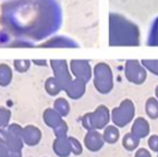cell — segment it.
Listing matches in <instances>:
<instances>
[{"mask_svg": "<svg viewBox=\"0 0 158 157\" xmlns=\"http://www.w3.org/2000/svg\"><path fill=\"white\" fill-rule=\"evenodd\" d=\"M10 157H14V156H10Z\"/></svg>", "mask_w": 158, "mask_h": 157, "instance_id": "cell-7", "label": "cell"}, {"mask_svg": "<svg viewBox=\"0 0 158 157\" xmlns=\"http://www.w3.org/2000/svg\"><path fill=\"white\" fill-rule=\"evenodd\" d=\"M9 151H10L9 147L2 141H0V157H9V155H10Z\"/></svg>", "mask_w": 158, "mask_h": 157, "instance_id": "cell-6", "label": "cell"}, {"mask_svg": "<svg viewBox=\"0 0 158 157\" xmlns=\"http://www.w3.org/2000/svg\"><path fill=\"white\" fill-rule=\"evenodd\" d=\"M11 76H12V74H11L10 68L5 64H1L0 65V85L1 86L7 85L11 81Z\"/></svg>", "mask_w": 158, "mask_h": 157, "instance_id": "cell-3", "label": "cell"}, {"mask_svg": "<svg viewBox=\"0 0 158 157\" xmlns=\"http://www.w3.org/2000/svg\"><path fill=\"white\" fill-rule=\"evenodd\" d=\"M15 66L19 71H25L28 66H30V62H25V60H16L15 62Z\"/></svg>", "mask_w": 158, "mask_h": 157, "instance_id": "cell-5", "label": "cell"}, {"mask_svg": "<svg viewBox=\"0 0 158 157\" xmlns=\"http://www.w3.org/2000/svg\"><path fill=\"white\" fill-rule=\"evenodd\" d=\"M9 119H10V112L4 108H0V126H5L9 123Z\"/></svg>", "mask_w": 158, "mask_h": 157, "instance_id": "cell-4", "label": "cell"}, {"mask_svg": "<svg viewBox=\"0 0 158 157\" xmlns=\"http://www.w3.org/2000/svg\"><path fill=\"white\" fill-rule=\"evenodd\" d=\"M0 22L16 37L42 39L56 27L54 0H14L1 6Z\"/></svg>", "mask_w": 158, "mask_h": 157, "instance_id": "cell-1", "label": "cell"}, {"mask_svg": "<svg viewBox=\"0 0 158 157\" xmlns=\"http://www.w3.org/2000/svg\"><path fill=\"white\" fill-rule=\"evenodd\" d=\"M23 138H25V141L28 144V145H36L40 139V131L38 129H36L35 126H28L23 131Z\"/></svg>", "mask_w": 158, "mask_h": 157, "instance_id": "cell-2", "label": "cell"}]
</instances>
